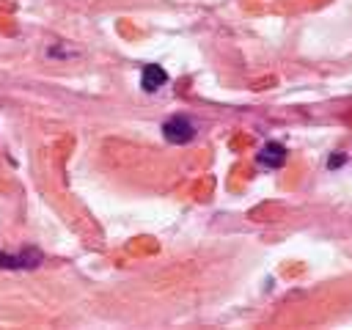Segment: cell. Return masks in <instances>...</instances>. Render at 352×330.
Listing matches in <instances>:
<instances>
[{
	"label": "cell",
	"instance_id": "3",
	"mask_svg": "<svg viewBox=\"0 0 352 330\" xmlns=\"http://www.w3.org/2000/svg\"><path fill=\"white\" fill-rule=\"evenodd\" d=\"M258 165H264V168H280L283 162H286V148L280 146V143H264L261 146V151H258Z\"/></svg>",
	"mask_w": 352,
	"mask_h": 330
},
{
	"label": "cell",
	"instance_id": "4",
	"mask_svg": "<svg viewBox=\"0 0 352 330\" xmlns=\"http://www.w3.org/2000/svg\"><path fill=\"white\" fill-rule=\"evenodd\" d=\"M168 82V72L162 69V66H157V63H148V66H143V74H140V85H143V91H157V88H162Z\"/></svg>",
	"mask_w": 352,
	"mask_h": 330
},
{
	"label": "cell",
	"instance_id": "1",
	"mask_svg": "<svg viewBox=\"0 0 352 330\" xmlns=\"http://www.w3.org/2000/svg\"><path fill=\"white\" fill-rule=\"evenodd\" d=\"M162 135H165L168 143L182 146V143H190V140L195 138V124H192L187 116H170V118L162 124Z\"/></svg>",
	"mask_w": 352,
	"mask_h": 330
},
{
	"label": "cell",
	"instance_id": "2",
	"mask_svg": "<svg viewBox=\"0 0 352 330\" xmlns=\"http://www.w3.org/2000/svg\"><path fill=\"white\" fill-rule=\"evenodd\" d=\"M41 261H44V256H41V250H36V248H25V250L16 253V256L0 253V267H6V270H33V267H38Z\"/></svg>",
	"mask_w": 352,
	"mask_h": 330
}]
</instances>
